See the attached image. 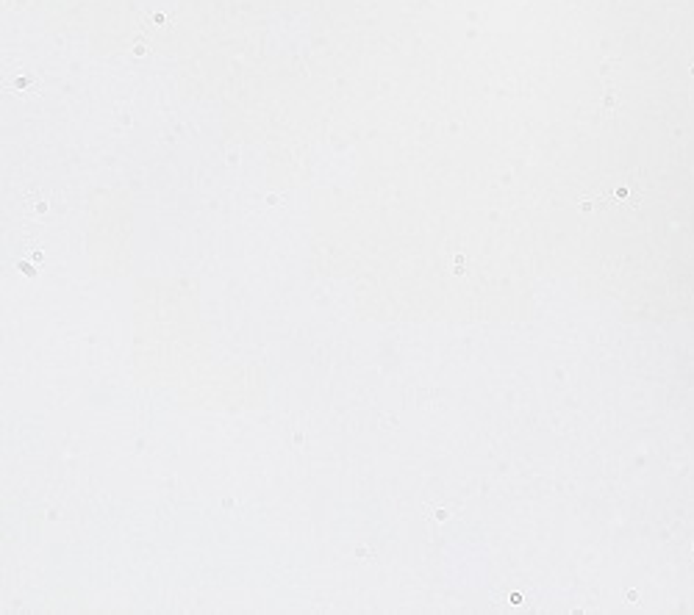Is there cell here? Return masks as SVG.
Returning a JSON list of instances; mask_svg holds the SVG:
<instances>
[{
    "label": "cell",
    "mask_w": 694,
    "mask_h": 615,
    "mask_svg": "<svg viewBox=\"0 0 694 615\" xmlns=\"http://www.w3.org/2000/svg\"><path fill=\"white\" fill-rule=\"evenodd\" d=\"M153 23H156V25H159V28H161V25H170V17H167V14H161V11H159V14H153Z\"/></svg>",
    "instance_id": "9c48e42d"
},
{
    "label": "cell",
    "mask_w": 694,
    "mask_h": 615,
    "mask_svg": "<svg viewBox=\"0 0 694 615\" xmlns=\"http://www.w3.org/2000/svg\"><path fill=\"white\" fill-rule=\"evenodd\" d=\"M17 269H20V272H23L25 277H37V274H39V266L34 264V261H28V258H25V261H20V264H17Z\"/></svg>",
    "instance_id": "5b68a950"
},
{
    "label": "cell",
    "mask_w": 694,
    "mask_h": 615,
    "mask_svg": "<svg viewBox=\"0 0 694 615\" xmlns=\"http://www.w3.org/2000/svg\"><path fill=\"white\" fill-rule=\"evenodd\" d=\"M453 272H456V274H464V255L461 253L453 258Z\"/></svg>",
    "instance_id": "ba28073f"
},
{
    "label": "cell",
    "mask_w": 694,
    "mask_h": 615,
    "mask_svg": "<svg viewBox=\"0 0 694 615\" xmlns=\"http://www.w3.org/2000/svg\"><path fill=\"white\" fill-rule=\"evenodd\" d=\"M267 205H283V197L280 194H270L267 197Z\"/></svg>",
    "instance_id": "30bf717a"
},
{
    "label": "cell",
    "mask_w": 694,
    "mask_h": 615,
    "mask_svg": "<svg viewBox=\"0 0 694 615\" xmlns=\"http://www.w3.org/2000/svg\"><path fill=\"white\" fill-rule=\"evenodd\" d=\"M8 89L14 97H37L39 94V81L34 78V72L28 70H17L8 81Z\"/></svg>",
    "instance_id": "6da1fadb"
},
{
    "label": "cell",
    "mask_w": 694,
    "mask_h": 615,
    "mask_svg": "<svg viewBox=\"0 0 694 615\" xmlns=\"http://www.w3.org/2000/svg\"><path fill=\"white\" fill-rule=\"evenodd\" d=\"M425 516H428L433 524H445V521H450L453 516H459V507H456V505H425Z\"/></svg>",
    "instance_id": "3957f363"
},
{
    "label": "cell",
    "mask_w": 694,
    "mask_h": 615,
    "mask_svg": "<svg viewBox=\"0 0 694 615\" xmlns=\"http://www.w3.org/2000/svg\"><path fill=\"white\" fill-rule=\"evenodd\" d=\"M147 53H150V47H147V39L137 37V39H134V56H137V58H142V56H147Z\"/></svg>",
    "instance_id": "8992f818"
},
{
    "label": "cell",
    "mask_w": 694,
    "mask_h": 615,
    "mask_svg": "<svg viewBox=\"0 0 694 615\" xmlns=\"http://www.w3.org/2000/svg\"><path fill=\"white\" fill-rule=\"evenodd\" d=\"M28 261H34L37 266L45 264V253L39 250V244H28Z\"/></svg>",
    "instance_id": "277c9868"
},
{
    "label": "cell",
    "mask_w": 694,
    "mask_h": 615,
    "mask_svg": "<svg viewBox=\"0 0 694 615\" xmlns=\"http://www.w3.org/2000/svg\"><path fill=\"white\" fill-rule=\"evenodd\" d=\"M356 557H359V560H375V552H372L370 546H359V549H356Z\"/></svg>",
    "instance_id": "52a82bcc"
},
{
    "label": "cell",
    "mask_w": 694,
    "mask_h": 615,
    "mask_svg": "<svg viewBox=\"0 0 694 615\" xmlns=\"http://www.w3.org/2000/svg\"><path fill=\"white\" fill-rule=\"evenodd\" d=\"M25 214L28 217H34V220H45L47 214H50V197H47V191H39V189H34L28 197H25Z\"/></svg>",
    "instance_id": "7a4b0ae2"
},
{
    "label": "cell",
    "mask_w": 694,
    "mask_h": 615,
    "mask_svg": "<svg viewBox=\"0 0 694 615\" xmlns=\"http://www.w3.org/2000/svg\"><path fill=\"white\" fill-rule=\"evenodd\" d=\"M509 604H522V593H511Z\"/></svg>",
    "instance_id": "8fae6325"
}]
</instances>
